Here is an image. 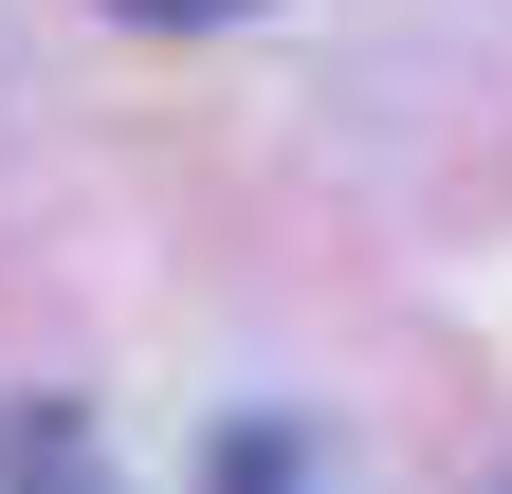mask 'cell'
<instances>
[{"mask_svg": "<svg viewBox=\"0 0 512 494\" xmlns=\"http://www.w3.org/2000/svg\"><path fill=\"white\" fill-rule=\"evenodd\" d=\"M0 494H128V458H110V421L74 385H19L0 403Z\"/></svg>", "mask_w": 512, "mask_h": 494, "instance_id": "6da1fadb", "label": "cell"}, {"mask_svg": "<svg viewBox=\"0 0 512 494\" xmlns=\"http://www.w3.org/2000/svg\"><path fill=\"white\" fill-rule=\"evenodd\" d=\"M110 19H147V37H220V19H256V0H110Z\"/></svg>", "mask_w": 512, "mask_h": 494, "instance_id": "7a4b0ae2", "label": "cell"}]
</instances>
